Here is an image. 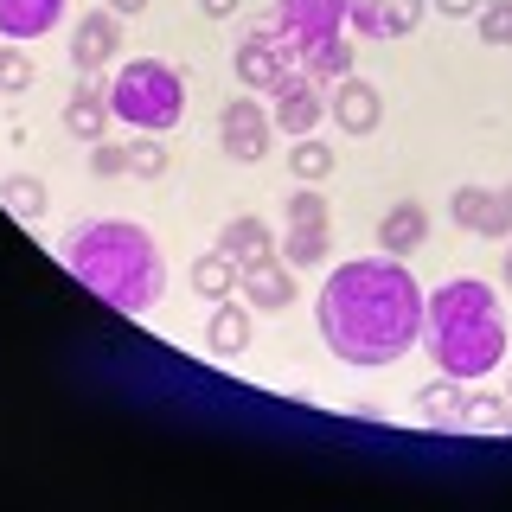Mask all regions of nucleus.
I'll list each match as a JSON object with an SVG mask.
<instances>
[{
    "label": "nucleus",
    "instance_id": "obj_1",
    "mask_svg": "<svg viewBox=\"0 0 512 512\" xmlns=\"http://www.w3.org/2000/svg\"><path fill=\"white\" fill-rule=\"evenodd\" d=\"M429 288L410 276L404 256H352L320 282L314 320L333 359L346 365H397L423 346Z\"/></svg>",
    "mask_w": 512,
    "mask_h": 512
},
{
    "label": "nucleus",
    "instance_id": "obj_2",
    "mask_svg": "<svg viewBox=\"0 0 512 512\" xmlns=\"http://www.w3.org/2000/svg\"><path fill=\"white\" fill-rule=\"evenodd\" d=\"M58 263L116 314H148L167 295V250L135 218H77L58 237Z\"/></svg>",
    "mask_w": 512,
    "mask_h": 512
},
{
    "label": "nucleus",
    "instance_id": "obj_3",
    "mask_svg": "<svg viewBox=\"0 0 512 512\" xmlns=\"http://www.w3.org/2000/svg\"><path fill=\"white\" fill-rule=\"evenodd\" d=\"M423 352L436 359V372L480 384L506 365V314H500V288L480 276H455L442 288H429L423 308Z\"/></svg>",
    "mask_w": 512,
    "mask_h": 512
},
{
    "label": "nucleus",
    "instance_id": "obj_4",
    "mask_svg": "<svg viewBox=\"0 0 512 512\" xmlns=\"http://www.w3.org/2000/svg\"><path fill=\"white\" fill-rule=\"evenodd\" d=\"M109 109H116V122L141 128V135H167V128H180V116H186L180 64H167V58H128V64H116V77H109Z\"/></svg>",
    "mask_w": 512,
    "mask_h": 512
},
{
    "label": "nucleus",
    "instance_id": "obj_5",
    "mask_svg": "<svg viewBox=\"0 0 512 512\" xmlns=\"http://www.w3.org/2000/svg\"><path fill=\"white\" fill-rule=\"evenodd\" d=\"M231 71H237V84H244L250 96H269L288 71H301V58L276 39V26H269V20H256V26L237 32V45H231Z\"/></svg>",
    "mask_w": 512,
    "mask_h": 512
},
{
    "label": "nucleus",
    "instance_id": "obj_6",
    "mask_svg": "<svg viewBox=\"0 0 512 512\" xmlns=\"http://www.w3.org/2000/svg\"><path fill=\"white\" fill-rule=\"evenodd\" d=\"M269 26H276V39L295 58H308V52H320L327 39L346 32V0H276Z\"/></svg>",
    "mask_w": 512,
    "mask_h": 512
},
{
    "label": "nucleus",
    "instance_id": "obj_7",
    "mask_svg": "<svg viewBox=\"0 0 512 512\" xmlns=\"http://www.w3.org/2000/svg\"><path fill=\"white\" fill-rule=\"evenodd\" d=\"M218 148L237 160V167H256V160H269V148H276V116H269L263 103L244 90L231 96V103L218 109Z\"/></svg>",
    "mask_w": 512,
    "mask_h": 512
},
{
    "label": "nucleus",
    "instance_id": "obj_8",
    "mask_svg": "<svg viewBox=\"0 0 512 512\" xmlns=\"http://www.w3.org/2000/svg\"><path fill=\"white\" fill-rule=\"evenodd\" d=\"M448 218H455L461 231L487 237V244H506V237H512V199H506V186H455V192H448Z\"/></svg>",
    "mask_w": 512,
    "mask_h": 512
},
{
    "label": "nucleus",
    "instance_id": "obj_9",
    "mask_svg": "<svg viewBox=\"0 0 512 512\" xmlns=\"http://www.w3.org/2000/svg\"><path fill=\"white\" fill-rule=\"evenodd\" d=\"M269 116H276V135L288 141H301V135H314L320 116H327V96H320V84L308 71H288L276 90H269Z\"/></svg>",
    "mask_w": 512,
    "mask_h": 512
},
{
    "label": "nucleus",
    "instance_id": "obj_10",
    "mask_svg": "<svg viewBox=\"0 0 512 512\" xmlns=\"http://www.w3.org/2000/svg\"><path fill=\"white\" fill-rule=\"evenodd\" d=\"M116 52H122V13H109V7L77 13V26H71V64H77V77H96L103 64H116Z\"/></svg>",
    "mask_w": 512,
    "mask_h": 512
},
{
    "label": "nucleus",
    "instance_id": "obj_11",
    "mask_svg": "<svg viewBox=\"0 0 512 512\" xmlns=\"http://www.w3.org/2000/svg\"><path fill=\"white\" fill-rule=\"evenodd\" d=\"M327 116L346 128V135H378V122H384V96H378V84L372 77H340L333 84V96H327Z\"/></svg>",
    "mask_w": 512,
    "mask_h": 512
},
{
    "label": "nucleus",
    "instance_id": "obj_12",
    "mask_svg": "<svg viewBox=\"0 0 512 512\" xmlns=\"http://www.w3.org/2000/svg\"><path fill=\"white\" fill-rule=\"evenodd\" d=\"M71 13V0H0V39L7 45H39L52 39Z\"/></svg>",
    "mask_w": 512,
    "mask_h": 512
},
{
    "label": "nucleus",
    "instance_id": "obj_13",
    "mask_svg": "<svg viewBox=\"0 0 512 512\" xmlns=\"http://www.w3.org/2000/svg\"><path fill=\"white\" fill-rule=\"evenodd\" d=\"M237 295H244L256 314L295 308V263H282V256H269V263H250L244 276H237Z\"/></svg>",
    "mask_w": 512,
    "mask_h": 512
},
{
    "label": "nucleus",
    "instance_id": "obj_14",
    "mask_svg": "<svg viewBox=\"0 0 512 512\" xmlns=\"http://www.w3.org/2000/svg\"><path fill=\"white\" fill-rule=\"evenodd\" d=\"M109 122H116V109H109V90H96L90 77H84L71 96H64V135H71V141H84V148H90V141L109 135Z\"/></svg>",
    "mask_w": 512,
    "mask_h": 512
},
{
    "label": "nucleus",
    "instance_id": "obj_15",
    "mask_svg": "<svg viewBox=\"0 0 512 512\" xmlns=\"http://www.w3.org/2000/svg\"><path fill=\"white\" fill-rule=\"evenodd\" d=\"M250 333H256V308L250 301H212V314H205V346L218 352V359H237V352L250 346Z\"/></svg>",
    "mask_w": 512,
    "mask_h": 512
},
{
    "label": "nucleus",
    "instance_id": "obj_16",
    "mask_svg": "<svg viewBox=\"0 0 512 512\" xmlns=\"http://www.w3.org/2000/svg\"><path fill=\"white\" fill-rule=\"evenodd\" d=\"M218 250L224 256H237V269H250V263H269V256H282V244H276V231H269L256 212H244V218H231L218 231Z\"/></svg>",
    "mask_w": 512,
    "mask_h": 512
},
{
    "label": "nucleus",
    "instance_id": "obj_17",
    "mask_svg": "<svg viewBox=\"0 0 512 512\" xmlns=\"http://www.w3.org/2000/svg\"><path fill=\"white\" fill-rule=\"evenodd\" d=\"M416 410H423L429 429H468V391H461V378H448V372H436L423 391H416Z\"/></svg>",
    "mask_w": 512,
    "mask_h": 512
},
{
    "label": "nucleus",
    "instance_id": "obj_18",
    "mask_svg": "<svg viewBox=\"0 0 512 512\" xmlns=\"http://www.w3.org/2000/svg\"><path fill=\"white\" fill-rule=\"evenodd\" d=\"M423 237H429V212L416 199H397L391 212L378 218V250L384 256H410V250H423Z\"/></svg>",
    "mask_w": 512,
    "mask_h": 512
},
{
    "label": "nucleus",
    "instance_id": "obj_19",
    "mask_svg": "<svg viewBox=\"0 0 512 512\" xmlns=\"http://www.w3.org/2000/svg\"><path fill=\"white\" fill-rule=\"evenodd\" d=\"M0 205H7L20 224H39L45 205H52V192H45L39 173H0Z\"/></svg>",
    "mask_w": 512,
    "mask_h": 512
},
{
    "label": "nucleus",
    "instance_id": "obj_20",
    "mask_svg": "<svg viewBox=\"0 0 512 512\" xmlns=\"http://www.w3.org/2000/svg\"><path fill=\"white\" fill-rule=\"evenodd\" d=\"M327 256H333V224H288V237H282V263L314 269V263H327Z\"/></svg>",
    "mask_w": 512,
    "mask_h": 512
},
{
    "label": "nucleus",
    "instance_id": "obj_21",
    "mask_svg": "<svg viewBox=\"0 0 512 512\" xmlns=\"http://www.w3.org/2000/svg\"><path fill=\"white\" fill-rule=\"evenodd\" d=\"M237 276H244V269H237V256L205 250L199 263H192V295H199V301H224L237 288Z\"/></svg>",
    "mask_w": 512,
    "mask_h": 512
},
{
    "label": "nucleus",
    "instance_id": "obj_22",
    "mask_svg": "<svg viewBox=\"0 0 512 512\" xmlns=\"http://www.w3.org/2000/svg\"><path fill=\"white\" fill-rule=\"evenodd\" d=\"M333 160H340V154H333L320 135H301L295 148H288V173H295V186H320L333 173Z\"/></svg>",
    "mask_w": 512,
    "mask_h": 512
},
{
    "label": "nucleus",
    "instance_id": "obj_23",
    "mask_svg": "<svg viewBox=\"0 0 512 512\" xmlns=\"http://www.w3.org/2000/svg\"><path fill=\"white\" fill-rule=\"evenodd\" d=\"M301 71H308L314 84H340V77H352V45H346V32H340V39H327L320 52L301 58Z\"/></svg>",
    "mask_w": 512,
    "mask_h": 512
},
{
    "label": "nucleus",
    "instance_id": "obj_24",
    "mask_svg": "<svg viewBox=\"0 0 512 512\" xmlns=\"http://www.w3.org/2000/svg\"><path fill=\"white\" fill-rule=\"evenodd\" d=\"M429 0H378V39H410L423 26Z\"/></svg>",
    "mask_w": 512,
    "mask_h": 512
},
{
    "label": "nucleus",
    "instance_id": "obj_25",
    "mask_svg": "<svg viewBox=\"0 0 512 512\" xmlns=\"http://www.w3.org/2000/svg\"><path fill=\"white\" fill-rule=\"evenodd\" d=\"M468 429H493V436H512V397L500 391H474L468 397Z\"/></svg>",
    "mask_w": 512,
    "mask_h": 512
},
{
    "label": "nucleus",
    "instance_id": "obj_26",
    "mask_svg": "<svg viewBox=\"0 0 512 512\" xmlns=\"http://www.w3.org/2000/svg\"><path fill=\"white\" fill-rule=\"evenodd\" d=\"M167 167H173V154H167V141H160V135L128 141V173H135V180H160Z\"/></svg>",
    "mask_w": 512,
    "mask_h": 512
},
{
    "label": "nucleus",
    "instance_id": "obj_27",
    "mask_svg": "<svg viewBox=\"0 0 512 512\" xmlns=\"http://www.w3.org/2000/svg\"><path fill=\"white\" fill-rule=\"evenodd\" d=\"M474 26H480V39L487 45H512V0H480V13H474Z\"/></svg>",
    "mask_w": 512,
    "mask_h": 512
},
{
    "label": "nucleus",
    "instance_id": "obj_28",
    "mask_svg": "<svg viewBox=\"0 0 512 512\" xmlns=\"http://www.w3.org/2000/svg\"><path fill=\"white\" fill-rule=\"evenodd\" d=\"M84 167H90V180H122L128 173V148H116V141H90V154H84Z\"/></svg>",
    "mask_w": 512,
    "mask_h": 512
},
{
    "label": "nucleus",
    "instance_id": "obj_29",
    "mask_svg": "<svg viewBox=\"0 0 512 512\" xmlns=\"http://www.w3.org/2000/svg\"><path fill=\"white\" fill-rule=\"evenodd\" d=\"M288 224H333L320 186H295V192H288Z\"/></svg>",
    "mask_w": 512,
    "mask_h": 512
},
{
    "label": "nucleus",
    "instance_id": "obj_30",
    "mask_svg": "<svg viewBox=\"0 0 512 512\" xmlns=\"http://www.w3.org/2000/svg\"><path fill=\"white\" fill-rule=\"evenodd\" d=\"M0 90H7V96L32 90V58H26V52H13V45H0Z\"/></svg>",
    "mask_w": 512,
    "mask_h": 512
},
{
    "label": "nucleus",
    "instance_id": "obj_31",
    "mask_svg": "<svg viewBox=\"0 0 512 512\" xmlns=\"http://www.w3.org/2000/svg\"><path fill=\"white\" fill-rule=\"evenodd\" d=\"M346 32H359V39H378V0H346Z\"/></svg>",
    "mask_w": 512,
    "mask_h": 512
},
{
    "label": "nucleus",
    "instance_id": "obj_32",
    "mask_svg": "<svg viewBox=\"0 0 512 512\" xmlns=\"http://www.w3.org/2000/svg\"><path fill=\"white\" fill-rule=\"evenodd\" d=\"M429 13H442V20H474L480 0H429Z\"/></svg>",
    "mask_w": 512,
    "mask_h": 512
},
{
    "label": "nucleus",
    "instance_id": "obj_33",
    "mask_svg": "<svg viewBox=\"0 0 512 512\" xmlns=\"http://www.w3.org/2000/svg\"><path fill=\"white\" fill-rule=\"evenodd\" d=\"M205 7V20H237V7H244V0H199Z\"/></svg>",
    "mask_w": 512,
    "mask_h": 512
},
{
    "label": "nucleus",
    "instance_id": "obj_34",
    "mask_svg": "<svg viewBox=\"0 0 512 512\" xmlns=\"http://www.w3.org/2000/svg\"><path fill=\"white\" fill-rule=\"evenodd\" d=\"M103 7H109V13H122V20H135V13H148L154 0H103Z\"/></svg>",
    "mask_w": 512,
    "mask_h": 512
},
{
    "label": "nucleus",
    "instance_id": "obj_35",
    "mask_svg": "<svg viewBox=\"0 0 512 512\" xmlns=\"http://www.w3.org/2000/svg\"><path fill=\"white\" fill-rule=\"evenodd\" d=\"M500 288H512V237H506V256H500Z\"/></svg>",
    "mask_w": 512,
    "mask_h": 512
},
{
    "label": "nucleus",
    "instance_id": "obj_36",
    "mask_svg": "<svg viewBox=\"0 0 512 512\" xmlns=\"http://www.w3.org/2000/svg\"><path fill=\"white\" fill-rule=\"evenodd\" d=\"M506 199H512V180H506Z\"/></svg>",
    "mask_w": 512,
    "mask_h": 512
},
{
    "label": "nucleus",
    "instance_id": "obj_37",
    "mask_svg": "<svg viewBox=\"0 0 512 512\" xmlns=\"http://www.w3.org/2000/svg\"><path fill=\"white\" fill-rule=\"evenodd\" d=\"M506 397H512V378H506Z\"/></svg>",
    "mask_w": 512,
    "mask_h": 512
}]
</instances>
